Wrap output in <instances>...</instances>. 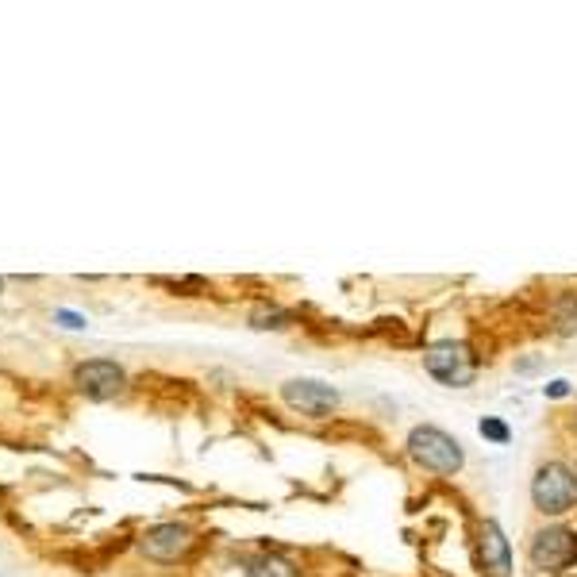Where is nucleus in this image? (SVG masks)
I'll return each instance as SVG.
<instances>
[{
    "label": "nucleus",
    "instance_id": "9d476101",
    "mask_svg": "<svg viewBox=\"0 0 577 577\" xmlns=\"http://www.w3.org/2000/svg\"><path fill=\"white\" fill-rule=\"evenodd\" d=\"M481 435L493 439V443H508V427H504L501 420H489V416L481 420Z\"/></svg>",
    "mask_w": 577,
    "mask_h": 577
},
{
    "label": "nucleus",
    "instance_id": "f03ea898",
    "mask_svg": "<svg viewBox=\"0 0 577 577\" xmlns=\"http://www.w3.org/2000/svg\"><path fill=\"white\" fill-rule=\"evenodd\" d=\"M424 366L435 381H443V385H451V389H466L477 374V362L474 354H470V347H466V343H454V339L427 347Z\"/></svg>",
    "mask_w": 577,
    "mask_h": 577
},
{
    "label": "nucleus",
    "instance_id": "f257e3e1",
    "mask_svg": "<svg viewBox=\"0 0 577 577\" xmlns=\"http://www.w3.org/2000/svg\"><path fill=\"white\" fill-rule=\"evenodd\" d=\"M408 451L412 458L431 470V474H458L462 470V447H458V439H451L447 431H439V427H416L412 435H408Z\"/></svg>",
    "mask_w": 577,
    "mask_h": 577
},
{
    "label": "nucleus",
    "instance_id": "6e6552de",
    "mask_svg": "<svg viewBox=\"0 0 577 577\" xmlns=\"http://www.w3.org/2000/svg\"><path fill=\"white\" fill-rule=\"evenodd\" d=\"M481 562L493 577H508L512 570V551H508V539L497 520H485L481 527Z\"/></svg>",
    "mask_w": 577,
    "mask_h": 577
},
{
    "label": "nucleus",
    "instance_id": "1a4fd4ad",
    "mask_svg": "<svg viewBox=\"0 0 577 577\" xmlns=\"http://www.w3.org/2000/svg\"><path fill=\"white\" fill-rule=\"evenodd\" d=\"M247 577H297V570H293V562H285L277 554H262L247 566Z\"/></svg>",
    "mask_w": 577,
    "mask_h": 577
},
{
    "label": "nucleus",
    "instance_id": "7ed1b4c3",
    "mask_svg": "<svg viewBox=\"0 0 577 577\" xmlns=\"http://www.w3.org/2000/svg\"><path fill=\"white\" fill-rule=\"evenodd\" d=\"M531 501L539 512H547V516H562L566 508H574L577 504V477L566 470V466H543L535 481H531Z\"/></svg>",
    "mask_w": 577,
    "mask_h": 577
},
{
    "label": "nucleus",
    "instance_id": "20e7f679",
    "mask_svg": "<svg viewBox=\"0 0 577 577\" xmlns=\"http://www.w3.org/2000/svg\"><path fill=\"white\" fill-rule=\"evenodd\" d=\"M531 562L535 570H566L577 562V535L566 527H547L531 539Z\"/></svg>",
    "mask_w": 577,
    "mask_h": 577
},
{
    "label": "nucleus",
    "instance_id": "0eeeda50",
    "mask_svg": "<svg viewBox=\"0 0 577 577\" xmlns=\"http://www.w3.org/2000/svg\"><path fill=\"white\" fill-rule=\"evenodd\" d=\"M143 554L154 558V562H177L181 554L193 547V531L181 524H158L143 535Z\"/></svg>",
    "mask_w": 577,
    "mask_h": 577
},
{
    "label": "nucleus",
    "instance_id": "423d86ee",
    "mask_svg": "<svg viewBox=\"0 0 577 577\" xmlns=\"http://www.w3.org/2000/svg\"><path fill=\"white\" fill-rule=\"evenodd\" d=\"M281 397L289 408H297L304 416H312V420H324L335 412V404H339V393L324 385V381H289L285 389H281Z\"/></svg>",
    "mask_w": 577,
    "mask_h": 577
},
{
    "label": "nucleus",
    "instance_id": "9b49d317",
    "mask_svg": "<svg viewBox=\"0 0 577 577\" xmlns=\"http://www.w3.org/2000/svg\"><path fill=\"white\" fill-rule=\"evenodd\" d=\"M566 393H570L566 381H551V385H547V397H566Z\"/></svg>",
    "mask_w": 577,
    "mask_h": 577
},
{
    "label": "nucleus",
    "instance_id": "39448f33",
    "mask_svg": "<svg viewBox=\"0 0 577 577\" xmlns=\"http://www.w3.org/2000/svg\"><path fill=\"white\" fill-rule=\"evenodd\" d=\"M77 389L89 397V401H112V397H120L127 385L124 370L116 366V362H104V358H97V362H85V366H77Z\"/></svg>",
    "mask_w": 577,
    "mask_h": 577
}]
</instances>
